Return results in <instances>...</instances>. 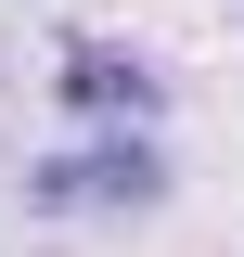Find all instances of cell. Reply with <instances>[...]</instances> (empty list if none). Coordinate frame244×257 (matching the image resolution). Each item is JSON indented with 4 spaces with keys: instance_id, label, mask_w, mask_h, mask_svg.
I'll return each instance as SVG.
<instances>
[{
    "instance_id": "1",
    "label": "cell",
    "mask_w": 244,
    "mask_h": 257,
    "mask_svg": "<svg viewBox=\"0 0 244 257\" xmlns=\"http://www.w3.org/2000/svg\"><path fill=\"white\" fill-rule=\"evenodd\" d=\"M26 193H39V206H154L167 167H154L142 142H103V155H52V167H26Z\"/></svg>"
},
{
    "instance_id": "2",
    "label": "cell",
    "mask_w": 244,
    "mask_h": 257,
    "mask_svg": "<svg viewBox=\"0 0 244 257\" xmlns=\"http://www.w3.org/2000/svg\"><path fill=\"white\" fill-rule=\"evenodd\" d=\"M64 90L103 103V116H116V103H129V116H154V90H167V77H142L129 52H64Z\"/></svg>"
}]
</instances>
